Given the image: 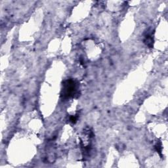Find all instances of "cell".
<instances>
[{
    "instance_id": "7a4b0ae2",
    "label": "cell",
    "mask_w": 168,
    "mask_h": 168,
    "mask_svg": "<svg viewBox=\"0 0 168 168\" xmlns=\"http://www.w3.org/2000/svg\"><path fill=\"white\" fill-rule=\"evenodd\" d=\"M77 119H78V117L77 116H72L70 118V121H71L72 122H73V123H76V121H77Z\"/></svg>"
},
{
    "instance_id": "6da1fadb",
    "label": "cell",
    "mask_w": 168,
    "mask_h": 168,
    "mask_svg": "<svg viewBox=\"0 0 168 168\" xmlns=\"http://www.w3.org/2000/svg\"><path fill=\"white\" fill-rule=\"evenodd\" d=\"M77 91V84L74 79H69L64 82L61 91V97L64 99H68L75 95Z\"/></svg>"
}]
</instances>
